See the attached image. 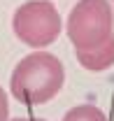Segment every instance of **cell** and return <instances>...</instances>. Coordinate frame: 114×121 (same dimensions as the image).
<instances>
[{
  "label": "cell",
  "mask_w": 114,
  "mask_h": 121,
  "mask_svg": "<svg viewBox=\"0 0 114 121\" xmlns=\"http://www.w3.org/2000/svg\"><path fill=\"white\" fill-rule=\"evenodd\" d=\"M68 37L75 49H91L114 35V7L110 0H79L68 16Z\"/></svg>",
  "instance_id": "cell-2"
},
{
  "label": "cell",
  "mask_w": 114,
  "mask_h": 121,
  "mask_svg": "<svg viewBox=\"0 0 114 121\" xmlns=\"http://www.w3.org/2000/svg\"><path fill=\"white\" fill-rule=\"evenodd\" d=\"M65 84V68L49 51L28 54L16 63L9 77V91L23 105H44L54 100Z\"/></svg>",
  "instance_id": "cell-1"
},
{
  "label": "cell",
  "mask_w": 114,
  "mask_h": 121,
  "mask_svg": "<svg viewBox=\"0 0 114 121\" xmlns=\"http://www.w3.org/2000/svg\"><path fill=\"white\" fill-rule=\"evenodd\" d=\"M110 2H112V5H114V0H110Z\"/></svg>",
  "instance_id": "cell-8"
},
{
  "label": "cell",
  "mask_w": 114,
  "mask_h": 121,
  "mask_svg": "<svg viewBox=\"0 0 114 121\" xmlns=\"http://www.w3.org/2000/svg\"><path fill=\"white\" fill-rule=\"evenodd\" d=\"M61 121H107V117L96 105H77L72 109H68Z\"/></svg>",
  "instance_id": "cell-5"
},
{
  "label": "cell",
  "mask_w": 114,
  "mask_h": 121,
  "mask_svg": "<svg viewBox=\"0 0 114 121\" xmlns=\"http://www.w3.org/2000/svg\"><path fill=\"white\" fill-rule=\"evenodd\" d=\"M7 119H9V100H7L5 89L0 86V121H7Z\"/></svg>",
  "instance_id": "cell-6"
},
{
  "label": "cell",
  "mask_w": 114,
  "mask_h": 121,
  "mask_svg": "<svg viewBox=\"0 0 114 121\" xmlns=\"http://www.w3.org/2000/svg\"><path fill=\"white\" fill-rule=\"evenodd\" d=\"M12 121H47V119H26V117H19V119H12Z\"/></svg>",
  "instance_id": "cell-7"
},
{
  "label": "cell",
  "mask_w": 114,
  "mask_h": 121,
  "mask_svg": "<svg viewBox=\"0 0 114 121\" xmlns=\"http://www.w3.org/2000/svg\"><path fill=\"white\" fill-rule=\"evenodd\" d=\"M12 30L23 44L44 49L58 40L63 21L51 0H28L16 7L12 16Z\"/></svg>",
  "instance_id": "cell-3"
},
{
  "label": "cell",
  "mask_w": 114,
  "mask_h": 121,
  "mask_svg": "<svg viewBox=\"0 0 114 121\" xmlns=\"http://www.w3.org/2000/svg\"><path fill=\"white\" fill-rule=\"evenodd\" d=\"M79 65L88 72H102L114 65V35H110L102 44L91 49H75Z\"/></svg>",
  "instance_id": "cell-4"
}]
</instances>
